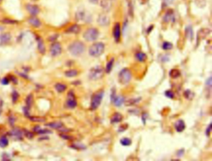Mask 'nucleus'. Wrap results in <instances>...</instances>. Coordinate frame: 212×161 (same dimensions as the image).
Instances as JSON below:
<instances>
[{
  "label": "nucleus",
  "mask_w": 212,
  "mask_h": 161,
  "mask_svg": "<svg viewBox=\"0 0 212 161\" xmlns=\"http://www.w3.org/2000/svg\"><path fill=\"white\" fill-rule=\"evenodd\" d=\"M22 9L28 14V16H38L42 11L41 6L32 2L24 1L22 3Z\"/></svg>",
  "instance_id": "f257e3e1"
},
{
  "label": "nucleus",
  "mask_w": 212,
  "mask_h": 161,
  "mask_svg": "<svg viewBox=\"0 0 212 161\" xmlns=\"http://www.w3.org/2000/svg\"><path fill=\"white\" fill-rule=\"evenodd\" d=\"M68 51L71 55L78 57L81 55L85 51V46L80 41H75L69 44Z\"/></svg>",
  "instance_id": "f03ea898"
},
{
  "label": "nucleus",
  "mask_w": 212,
  "mask_h": 161,
  "mask_svg": "<svg viewBox=\"0 0 212 161\" xmlns=\"http://www.w3.org/2000/svg\"><path fill=\"white\" fill-rule=\"evenodd\" d=\"M104 96V91L103 90H100L93 93L91 99L90 103V110H96L100 106L101 102Z\"/></svg>",
  "instance_id": "7ed1b4c3"
},
{
  "label": "nucleus",
  "mask_w": 212,
  "mask_h": 161,
  "mask_svg": "<svg viewBox=\"0 0 212 161\" xmlns=\"http://www.w3.org/2000/svg\"><path fill=\"white\" fill-rule=\"evenodd\" d=\"M132 78V73L128 68L123 69L118 74V82L121 85L128 84Z\"/></svg>",
  "instance_id": "20e7f679"
},
{
  "label": "nucleus",
  "mask_w": 212,
  "mask_h": 161,
  "mask_svg": "<svg viewBox=\"0 0 212 161\" xmlns=\"http://www.w3.org/2000/svg\"><path fill=\"white\" fill-rule=\"evenodd\" d=\"M104 44L102 43H97L92 44L89 48V54L93 57H98L101 56L104 51Z\"/></svg>",
  "instance_id": "39448f33"
},
{
  "label": "nucleus",
  "mask_w": 212,
  "mask_h": 161,
  "mask_svg": "<svg viewBox=\"0 0 212 161\" xmlns=\"http://www.w3.org/2000/svg\"><path fill=\"white\" fill-rule=\"evenodd\" d=\"M104 74V69L100 66H97L92 67L89 72V77L92 80H98L101 79Z\"/></svg>",
  "instance_id": "423d86ee"
},
{
  "label": "nucleus",
  "mask_w": 212,
  "mask_h": 161,
  "mask_svg": "<svg viewBox=\"0 0 212 161\" xmlns=\"http://www.w3.org/2000/svg\"><path fill=\"white\" fill-rule=\"evenodd\" d=\"M98 36L99 31L97 29L94 28H91L87 29L83 35L84 39L88 42H92L96 41Z\"/></svg>",
  "instance_id": "0eeeda50"
},
{
  "label": "nucleus",
  "mask_w": 212,
  "mask_h": 161,
  "mask_svg": "<svg viewBox=\"0 0 212 161\" xmlns=\"http://www.w3.org/2000/svg\"><path fill=\"white\" fill-rule=\"evenodd\" d=\"M66 107L68 109H74L77 106V102L76 97L73 90H70L67 94V99L65 105Z\"/></svg>",
  "instance_id": "6e6552de"
},
{
  "label": "nucleus",
  "mask_w": 212,
  "mask_h": 161,
  "mask_svg": "<svg viewBox=\"0 0 212 161\" xmlns=\"http://www.w3.org/2000/svg\"><path fill=\"white\" fill-rule=\"evenodd\" d=\"M75 17L77 21H83L87 23L92 21L91 15L83 9L78 10L76 13Z\"/></svg>",
  "instance_id": "1a4fd4ad"
},
{
  "label": "nucleus",
  "mask_w": 212,
  "mask_h": 161,
  "mask_svg": "<svg viewBox=\"0 0 212 161\" xmlns=\"http://www.w3.org/2000/svg\"><path fill=\"white\" fill-rule=\"evenodd\" d=\"M50 53L52 57H57L61 54L62 52V47L60 43L55 41L53 42L50 46Z\"/></svg>",
  "instance_id": "9d476101"
},
{
  "label": "nucleus",
  "mask_w": 212,
  "mask_h": 161,
  "mask_svg": "<svg viewBox=\"0 0 212 161\" xmlns=\"http://www.w3.org/2000/svg\"><path fill=\"white\" fill-rule=\"evenodd\" d=\"M28 24L34 28H39L42 26V23L38 17V16H29L27 19Z\"/></svg>",
  "instance_id": "9b49d317"
},
{
  "label": "nucleus",
  "mask_w": 212,
  "mask_h": 161,
  "mask_svg": "<svg viewBox=\"0 0 212 161\" xmlns=\"http://www.w3.org/2000/svg\"><path fill=\"white\" fill-rule=\"evenodd\" d=\"M111 101L116 107H121L125 102V98L124 96L119 95L117 96L116 95L115 90L113 91L111 94Z\"/></svg>",
  "instance_id": "f8f14e48"
},
{
  "label": "nucleus",
  "mask_w": 212,
  "mask_h": 161,
  "mask_svg": "<svg viewBox=\"0 0 212 161\" xmlns=\"http://www.w3.org/2000/svg\"><path fill=\"white\" fill-rule=\"evenodd\" d=\"M12 37L11 34L9 32H3L0 34V46L9 44L11 41Z\"/></svg>",
  "instance_id": "ddd939ff"
},
{
  "label": "nucleus",
  "mask_w": 212,
  "mask_h": 161,
  "mask_svg": "<svg viewBox=\"0 0 212 161\" xmlns=\"http://www.w3.org/2000/svg\"><path fill=\"white\" fill-rule=\"evenodd\" d=\"M97 21L98 24L101 26H107L110 24V17L105 14H101L99 16Z\"/></svg>",
  "instance_id": "4468645a"
},
{
  "label": "nucleus",
  "mask_w": 212,
  "mask_h": 161,
  "mask_svg": "<svg viewBox=\"0 0 212 161\" xmlns=\"http://www.w3.org/2000/svg\"><path fill=\"white\" fill-rule=\"evenodd\" d=\"M36 41L37 43V49L39 51V52L42 54L44 55L46 53V46H45V44L44 42V40L41 37L37 36L36 37Z\"/></svg>",
  "instance_id": "2eb2a0df"
},
{
  "label": "nucleus",
  "mask_w": 212,
  "mask_h": 161,
  "mask_svg": "<svg viewBox=\"0 0 212 161\" xmlns=\"http://www.w3.org/2000/svg\"><path fill=\"white\" fill-rule=\"evenodd\" d=\"M113 35L114 37V39L116 43H118L121 38V26L119 23H117L115 24L113 31Z\"/></svg>",
  "instance_id": "dca6fc26"
},
{
  "label": "nucleus",
  "mask_w": 212,
  "mask_h": 161,
  "mask_svg": "<svg viewBox=\"0 0 212 161\" xmlns=\"http://www.w3.org/2000/svg\"><path fill=\"white\" fill-rule=\"evenodd\" d=\"M81 31L80 26L77 24H74L69 27H68L66 30L65 32L67 34H78Z\"/></svg>",
  "instance_id": "f3484780"
},
{
  "label": "nucleus",
  "mask_w": 212,
  "mask_h": 161,
  "mask_svg": "<svg viewBox=\"0 0 212 161\" xmlns=\"http://www.w3.org/2000/svg\"><path fill=\"white\" fill-rule=\"evenodd\" d=\"M175 129L177 132L178 133H182L183 132L185 129V123L184 122V121L182 119H179L175 123L174 125Z\"/></svg>",
  "instance_id": "a211bd4d"
},
{
  "label": "nucleus",
  "mask_w": 212,
  "mask_h": 161,
  "mask_svg": "<svg viewBox=\"0 0 212 161\" xmlns=\"http://www.w3.org/2000/svg\"><path fill=\"white\" fill-rule=\"evenodd\" d=\"M123 118V116L121 113L118 112H116L111 117L110 122L112 124H116V123L121 122Z\"/></svg>",
  "instance_id": "6ab92c4d"
},
{
  "label": "nucleus",
  "mask_w": 212,
  "mask_h": 161,
  "mask_svg": "<svg viewBox=\"0 0 212 161\" xmlns=\"http://www.w3.org/2000/svg\"><path fill=\"white\" fill-rule=\"evenodd\" d=\"M1 23L5 25H15L19 23V21L16 19H14L10 17H3L1 20Z\"/></svg>",
  "instance_id": "aec40b11"
},
{
  "label": "nucleus",
  "mask_w": 212,
  "mask_h": 161,
  "mask_svg": "<svg viewBox=\"0 0 212 161\" xmlns=\"http://www.w3.org/2000/svg\"><path fill=\"white\" fill-rule=\"evenodd\" d=\"M100 5L101 8L105 11H110L112 6V0H101Z\"/></svg>",
  "instance_id": "412c9836"
},
{
  "label": "nucleus",
  "mask_w": 212,
  "mask_h": 161,
  "mask_svg": "<svg viewBox=\"0 0 212 161\" xmlns=\"http://www.w3.org/2000/svg\"><path fill=\"white\" fill-rule=\"evenodd\" d=\"M8 134L10 136H12V137H13L17 139L20 140L21 138H22V132H21V130L18 128H14V129H12L8 133Z\"/></svg>",
  "instance_id": "4be33fe9"
},
{
  "label": "nucleus",
  "mask_w": 212,
  "mask_h": 161,
  "mask_svg": "<svg viewBox=\"0 0 212 161\" xmlns=\"http://www.w3.org/2000/svg\"><path fill=\"white\" fill-rule=\"evenodd\" d=\"M45 126L54 129H59V130H60L63 127V125L61 122H51V123L45 124Z\"/></svg>",
  "instance_id": "5701e85b"
},
{
  "label": "nucleus",
  "mask_w": 212,
  "mask_h": 161,
  "mask_svg": "<svg viewBox=\"0 0 212 161\" xmlns=\"http://www.w3.org/2000/svg\"><path fill=\"white\" fill-rule=\"evenodd\" d=\"M54 87H55V90L58 93H59L64 92L67 90V87L66 85L63 84L62 83H57L55 85Z\"/></svg>",
  "instance_id": "b1692460"
},
{
  "label": "nucleus",
  "mask_w": 212,
  "mask_h": 161,
  "mask_svg": "<svg viewBox=\"0 0 212 161\" xmlns=\"http://www.w3.org/2000/svg\"><path fill=\"white\" fill-rule=\"evenodd\" d=\"M135 57L136 60H138V61L140 62H144L147 58V55L145 53L142 52H139L136 53L135 55Z\"/></svg>",
  "instance_id": "393cba45"
},
{
  "label": "nucleus",
  "mask_w": 212,
  "mask_h": 161,
  "mask_svg": "<svg viewBox=\"0 0 212 161\" xmlns=\"http://www.w3.org/2000/svg\"><path fill=\"white\" fill-rule=\"evenodd\" d=\"M25 102L26 105V107L30 109L34 103V96L32 94H29V95H28V96L26 98Z\"/></svg>",
  "instance_id": "a878e982"
},
{
  "label": "nucleus",
  "mask_w": 212,
  "mask_h": 161,
  "mask_svg": "<svg viewBox=\"0 0 212 161\" xmlns=\"http://www.w3.org/2000/svg\"><path fill=\"white\" fill-rule=\"evenodd\" d=\"M29 119L32 122L35 123H44L46 122V119L40 116H31L29 117Z\"/></svg>",
  "instance_id": "bb28decb"
},
{
  "label": "nucleus",
  "mask_w": 212,
  "mask_h": 161,
  "mask_svg": "<svg viewBox=\"0 0 212 161\" xmlns=\"http://www.w3.org/2000/svg\"><path fill=\"white\" fill-rule=\"evenodd\" d=\"M9 144V140L6 136H2L0 137V148H5Z\"/></svg>",
  "instance_id": "cd10ccee"
},
{
  "label": "nucleus",
  "mask_w": 212,
  "mask_h": 161,
  "mask_svg": "<svg viewBox=\"0 0 212 161\" xmlns=\"http://www.w3.org/2000/svg\"><path fill=\"white\" fill-rule=\"evenodd\" d=\"M115 62V59L113 58H112L109 62H107V65H106V67H105V72L107 73H110L113 69V64Z\"/></svg>",
  "instance_id": "c85d7f7f"
},
{
  "label": "nucleus",
  "mask_w": 212,
  "mask_h": 161,
  "mask_svg": "<svg viewBox=\"0 0 212 161\" xmlns=\"http://www.w3.org/2000/svg\"><path fill=\"white\" fill-rule=\"evenodd\" d=\"M164 21L165 22H169V21H172L173 20L175 19V17H174V16L173 14V12L172 11H168L166 14L164 16Z\"/></svg>",
  "instance_id": "c756f323"
},
{
  "label": "nucleus",
  "mask_w": 212,
  "mask_h": 161,
  "mask_svg": "<svg viewBox=\"0 0 212 161\" xmlns=\"http://www.w3.org/2000/svg\"><path fill=\"white\" fill-rule=\"evenodd\" d=\"M64 73L67 77L72 78V77H77L78 74V72L75 69H70V70L66 71Z\"/></svg>",
  "instance_id": "7c9ffc66"
},
{
  "label": "nucleus",
  "mask_w": 212,
  "mask_h": 161,
  "mask_svg": "<svg viewBox=\"0 0 212 161\" xmlns=\"http://www.w3.org/2000/svg\"><path fill=\"white\" fill-rule=\"evenodd\" d=\"M185 35L186 37L188 39H193L194 37V32H193V29L191 26H187L185 29Z\"/></svg>",
  "instance_id": "2f4dec72"
},
{
  "label": "nucleus",
  "mask_w": 212,
  "mask_h": 161,
  "mask_svg": "<svg viewBox=\"0 0 212 161\" xmlns=\"http://www.w3.org/2000/svg\"><path fill=\"white\" fill-rule=\"evenodd\" d=\"M132 140L128 137H123L120 140V144L123 146H129L131 144Z\"/></svg>",
  "instance_id": "473e14b6"
},
{
  "label": "nucleus",
  "mask_w": 212,
  "mask_h": 161,
  "mask_svg": "<svg viewBox=\"0 0 212 161\" xmlns=\"http://www.w3.org/2000/svg\"><path fill=\"white\" fill-rule=\"evenodd\" d=\"M169 75L172 78H177L180 76V72L177 69H172L169 72Z\"/></svg>",
  "instance_id": "72a5a7b5"
},
{
  "label": "nucleus",
  "mask_w": 212,
  "mask_h": 161,
  "mask_svg": "<svg viewBox=\"0 0 212 161\" xmlns=\"http://www.w3.org/2000/svg\"><path fill=\"white\" fill-rule=\"evenodd\" d=\"M162 48L164 51H169L173 48V44L169 42H164L162 45Z\"/></svg>",
  "instance_id": "f704fd0d"
},
{
  "label": "nucleus",
  "mask_w": 212,
  "mask_h": 161,
  "mask_svg": "<svg viewBox=\"0 0 212 161\" xmlns=\"http://www.w3.org/2000/svg\"><path fill=\"white\" fill-rule=\"evenodd\" d=\"M11 97H12V102L13 103H16L17 102V100L19 98V94L17 92H16V90L13 91L12 92V94H11Z\"/></svg>",
  "instance_id": "c9c22d12"
},
{
  "label": "nucleus",
  "mask_w": 212,
  "mask_h": 161,
  "mask_svg": "<svg viewBox=\"0 0 212 161\" xmlns=\"http://www.w3.org/2000/svg\"><path fill=\"white\" fill-rule=\"evenodd\" d=\"M184 96L187 98V99H192L193 98H194V93L190 91V90H187L186 91H185L184 93Z\"/></svg>",
  "instance_id": "e433bc0d"
},
{
  "label": "nucleus",
  "mask_w": 212,
  "mask_h": 161,
  "mask_svg": "<svg viewBox=\"0 0 212 161\" xmlns=\"http://www.w3.org/2000/svg\"><path fill=\"white\" fill-rule=\"evenodd\" d=\"M63 139H65V140H73L74 139V137L70 136V135H69L67 134H66V133H62V134H60L59 135Z\"/></svg>",
  "instance_id": "4c0bfd02"
},
{
  "label": "nucleus",
  "mask_w": 212,
  "mask_h": 161,
  "mask_svg": "<svg viewBox=\"0 0 212 161\" xmlns=\"http://www.w3.org/2000/svg\"><path fill=\"white\" fill-rule=\"evenodd\" d=\"M59 37V34H54L51 36H50L48 38H47V41L49 42H55L56 41V40L58 39Z\"/></svg>",
  "instance_id": "58836bf2"
},
{
  "label": "nucleus",
  "mask_w": 212,
  "mask_h": 161,
  "mask_svg": "<svg viewBox=\"0 0 212 161\" xmlns=\"http://www.w3.org/2000/svg\"><path fill=\"white\" fill-rule=\"evenodd\" d=\"M165 95L166 97L170 98V99H173L174 98V96H175L174 93L172 90H170L165 91Z\"/></svg>",
  "instance_id": "ea45409f"
},
{
  "label": "nucleus",
  "mask_w": 212,
  "mask_h": 161,
  "mask_svg": "<svg viewBox=\"0 0 212 161\" xmlns=\"http://www.w3.org/2000/svg\"><path fill=\"white\" fill-rule=\"evenodd\" d=\"M52 132L47 129H40L37 133V134H52Z\"/></svg>",
  "instance_id": "a19ab883"
},
{
  "label": "nucleus",
  "mask_w": 212,
  "mask_h": 161,
  "mask_svg": "<svg viewBox=\"0 0 212 161\" xmlns=\"http://www.w3.org/2000/svg\"><path fill=\"white\" fill-rule=\"evenodd\" d=\"M25 136L28 138V139H32L33 137H34V134L32 133V132H31V131H28V130H25Z\"/></svg>",
  "instance_id": "79ce46f5"
},
{
  "label": "nucleus",
  "mask_w": 212,
  "mask_h": 161,
  "mask_svg": "<svg viewBox=\"0 0 212 161\" xmlns=\"http://www.w3.org/2000/svg\"><path fill=\"white\" fill-rule=\"evenodd\" d=\"M71 147L73 148L74 149H86L85 146L81 144H80V143L77 144H74Z\"/></svg>",
  "instance_id": "37998d69"
},
{
  "label": "nucleus",
  "mask_w": 212,
  "mask_h": 161,
  "mask_svg": "<svg viewBox=\"0 0 212 161\" xmlns=\"http://www.w3.org/2000/svg\"><path fill=\"white\" fill-rule=\"evenodd\" d=\"M8 78L9 79V81L12 82L14 84H17L18 80H17V78L15 76H14L13 75H9Z\"/></svg>",
  "instance_id": "c03bdc74"
},
{
  "label": "nucleus",
  "mask_w": 212,
  "mask_h": 161,
  "mask_svg": "<svg viewBox=\"0 0 212 161\" xmlns=\"http://www.w3.org/2000/svg\"><path fill=\"white\" fill-rule=\"evenodd\" d=\"M15 122H16V118L13 116H10L8 118V122L10 125V126H14V124H15Z\"/></svg>",
  "instance_id": "a18cd8bd"
},
{
  "label": "nucleus",
  "mask_w": 212,
  "mask_h": 161,
  "mask_svg": "<svg viewBox=\"0 0 212 161\" xmlns=\"http://www.w3.org/2000/svg\"><path fill=\"white\" fill-rule=\"evenodd\" d=\"M141 100V98H134V99H131L130 101H128V103H130L128 105H133L134 104H136L138 103H139V102Z\"/></svg>",
  "instance_id": "49530a36"
},
{
  "label": "nucleus",
  "mask_w": 212,
  "mask_h": 161,
  "mask_svg": "<svg viewBox=\"0 0 212 161\" xmlns=\"http://www.w3.org/2000/svg\"><path fill=\"white\" fill-rule=\"evenodd\" d=\"M211 129H212V126H211V123H210L208 126L206 128V131H205V134L207 137H210V134H211Z\"/></svg>",
  "instance_id": "de8ad7c7"
},
{
  "label": "nucleus",
  "mask_w": 212,
  "mask_h": 161,
  "mask_svg": "<svg viewBox=\"0 0 212 161\" xmlns=\"http://www.w3.org/2000/svg\"><path fill=\"white\" fill-rule=\"evenodd\" d=\"M2 84L3 85H7L9 84V79L8 77H4L2 80Z\"/></svg>",
  "instance_id": "09e8293b"
},
{
  "label": "nucleus",
  "mask_w": 212,
  "mask_h": 161,
  "mask_svg": "<svg viewBox=\"0 0 212 161\" xmlns=\"http://www.w3.org/2000/svg\"><path fill=\"white\" fill-rule=\"evenodd\" d=\"M29 110H30V109H29V108H28V107H23V111H24L25 115L26 117H28V118L30 116V114H29Z\"/></svg>",
  "instance_id": "8fccbe9b"
},
{
  "label": "nucleus",
  "mask_w": 212,
  "mask_h": 161,
  "mask_svg": "<svg viewBox=\"0 0 212 161\" xmlns=\"http://www.w3.org/2000/svg\"><path fill=\"white\" fill-rule=\"evenodd\" d=\"M128 125H121V126H119V129H118V132H123L124 131H125L127 128H128Z\"/></svg>",
  "instance_id": "3c124183"
},
{
  "label": "nucleus",
  "mask_w": 212,
  "mask_h": 161,
  "mask_svg": "<svg viewBox=\"0 0 212 161\" xmlns=\"http://www.w3.org/2000/svg\"><path fill=\"white\" fill-rule=\"evenodd\" d=\"M147 114L146 113H144L142 115V121L144 123V125H146V120H147Z\"/></svg>",
  "instance_id": "603ef678"
},
{
  "label": "nucleus",
  "mask_w": 212,
  "mask_h": 161,
  "mask_svg": "<svg viewBox=\"0 0 212 161\" xmlns=\"http://www.w3.org/2000/svg\"><path fill=\"white\" fill-rule=\"evenodd\" d=\"M18 75L19 76H21V77H23V78L25 79H28L29 78V77L27 75L26 73H19L18 72Z\"/></svg>",
  "instance_id": "864d4df0"
},
{
  "label": "nucleus",
  "mask_w": 212,
  "mask_h": 161,
  "mask_svg": "<svg viewBox=\"0 0 212 161\" xmlns=\"http://www.w3.org/2000/svg\"><path fill=\"white\" fill-rule=\"evenodd\" d=\"M5 29H6V26H5V24H1V25H0V34H2L3 32H5Z\"/></svg>",
  "instance_id": "5fc2aeb1"
},
{
  "label": "nucleus",
  "mask_w": 212,
  "mask_h": 161,
  "mask_svg": "<svg viewBox=\"0 0 212 161\" xmlns=\"http://www.w3.org/2000/svg\"><path fill=\"white\" fill-rule=\"evenodd\" d=\"M211 83H212V81H211V77H210V78H208L207 79L206 84L207 86H209L210 87H211Z\"/></svg>",
  "instance_id": "6e6d98bb"
},
{
  "label": "nucleus",
  "mask_w": 212,
  "mask_h": 161,
  "mask_svg": "<svg viewBox=\"0 0 212 161\" xmlns=\"http://www.w3.org/2000/svg\"><path fill=\"white\" fill-rule=\"evenodd\" d=\"M41 129V128H40V126H38V125H36V126H35L34 127V132H36V133L40 130Z\"/></svg>",
  "instance_id": "4d7b16f0"
},
{
  "label": "nucleus",
  "mask_w": 212,
  "mask_h": 161,
  "mask_svg": "<svg viewBox=\"0 0 212 161\" xmlns=\"http://www.w3.org/2000/svg\"><path fill=\"white\" fill-rule=\"evenodd\" d=\"M3 102L2 99H0V114H2V109H3Z\"/></svg>",
  "instance_id": "13d9d810"
},
{
  "label": "nucleus",
  "mask_w": 212,
  "mask_h": 161,
  "mask_svg": "<svg viewBox=\"0 0 212 161\" xmlns=\"http://www.w3.org/2000/svg\"><path fill=\"white\" fill-rule=\"evenodd\" d=\"M9 156L6 154H4L3 155V160H9L10 159H9Z\"/></svg>",
  "instance_id": "bf43d9fd"
},
{
  "label": "nucleus",
  "mask_w": 212,
  "mask_h": 161,
  "mask_svg": "<svg viewBox=\"0 0 212 161\" xmlns=\"http://www.w3.org/2000/svg\"><path fill=\"white\" fill-rule=\"evenodd\" d=\"M184 152V149H180L177 152V155L179 157H181L182 155H183Z\"/></svg>",
  "instance_id": "052dcab7"
},
{
  "label": "nucleus",
  "mask_w": 212,
  "mask_h": 161,
  "mask_svg": "<svg viewBox=\"0 0 212 161\" xmlns=\"http://www.w3.org/2000/svg\"><path fill=\"white\" fill-rule=\"evenodd\" d=\"M89 2L92 4H97L99 0H89Z\"/></svg>",
  "instance_id": "680f3d73"
},
{
  "label": "nucleus",
  "mask_w": 212,
  "mask_h": 161,
  "mask_svg": "<svg viewBox=\"0 0 212 161\" xmlns=\"http://www.w3.org/2000/svg\"><path fill=\"white\" fill-rule=\"evenodd\" d=\"M72 84V85H77L80 84V82H79V81H75V82H73Z\"/></svg>",
  "instance_id": "e2e57ef3"
},
{
  "label": "nucleus",
  "mask_w": 212,
  "mask_h": 161,
  "mask_svg": "<svg viewBox=\"0 0 212 161\" xmlns=\"http://www.w3.org/2000/svg\"><path fill=\"white\" fill-rule=\"evenodd\" d=\"M4 2H5V0H0V9H2V7L3 5Z\"/></svg>",
  "instance_id": "0e129e2a"
},
{
  "label": "nucleus",
  "mask_w": 212,
  "mask_h": 161,
  "mask_svg": "<svg viewBox=\"0 0 212 161\" xmlns=\"http://www.w3.org/2000/svg\"><path fill=\"white\" fill-rule=\"evenodd\" d=\"M153 26H151V27H150L149 28H148V29H147V31H148V32H150V31L153 29Z\"/></svg>",
  "instance_id": "69168bd1"
},
{
  "label": "nucleus",
  "mask_w": 212,
  "mask_h": 161,
  "mask_svg": "<svg viewBox=\"0 0 212 161\" xmlns=\"http://www.w3.org/2000/svg\"><path fill=\"white\" fill-rule=\"evenodd\" d=\"M166 1H167V2H172L173 1V0H166Z\"/></svg>",
  "instance_id": "338daca9"
},
{
  "label": "nucleus",
  "mask_w": 212,
  "mask_h": 161,
  "mask_svg": "<svg viewBox=\"0 0 212 161\" xmlns=\"http://www.w3.org/2000/svg\"><path fill=\"white\" fill-rule=\"evenodd\" d=\"M1 20H2V18H1V16H0V21H1Z\"/></svg>",
  "instance_id": "774afa93"
}]
</instances>
